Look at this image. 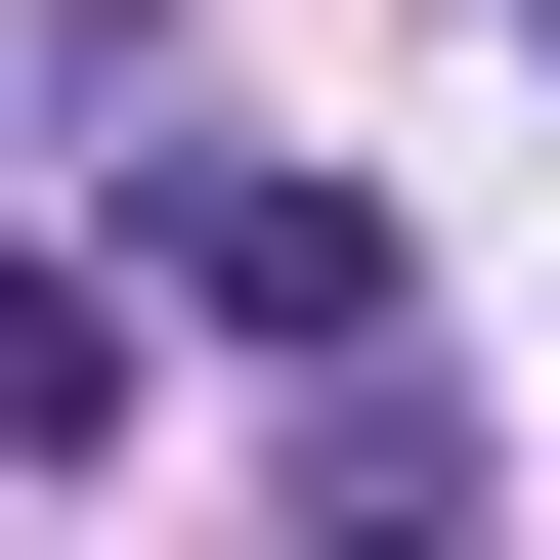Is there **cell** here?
<instances>
[{
  "mask_svg": "<svg viewBox=\"0 0 560 560\" xmlns=\"http://www.w3.org/2000/svg\"><path fill=\"white\" fill-rule=\"evenodd\" d=\"M173 302L215 346H388V173H173Z\"/></svg>",
  "mask_w": 560,
  "mask_h": 560,
  "instance_id": "obj_1",
  "label": "cell"
},
{
  "mask_svg": "<svg viewBox=\"0 0 560 560\" xmlns=\"http://www.w3.org/2000/svg\"><path fill=\"white\" fill-rule=\"evenodd\" d=\"M0 431H130V259H0Z\"/></svg>",
  "mask_w": 560,
  "mask_h": 560,
  "instance_id": "obj_2",
  "label": "cell"
},
{
  "mask_svg": "<svg viewBox=\"0 0 560 560\" xmlns=\"http://www.w3.org/2000/svg\"><path fill=\"white\" fill-rule=\"evenodd\" d=\"M302 560H475V475H346V517H302Z\"/></svg>",
  "mask_w": 560,
  "mask_h": 560,
  "instance_id": "obj_3",
  "label": "cell"
},
{
  "mask_svg": "<svg viewBox=\"0 0 560 560\" xmlns=\"http://www.w3.org/2000/svg\"><path fill=\"white\" fill-rule=\"evenodd\" d=\"M517 44H560V0H517Z\"/></svg>",
  "mask_w": 560,
  "mask_h": 560,
  "instance_id": "obj_4",
  "label": "cell"
}]
</instances>
